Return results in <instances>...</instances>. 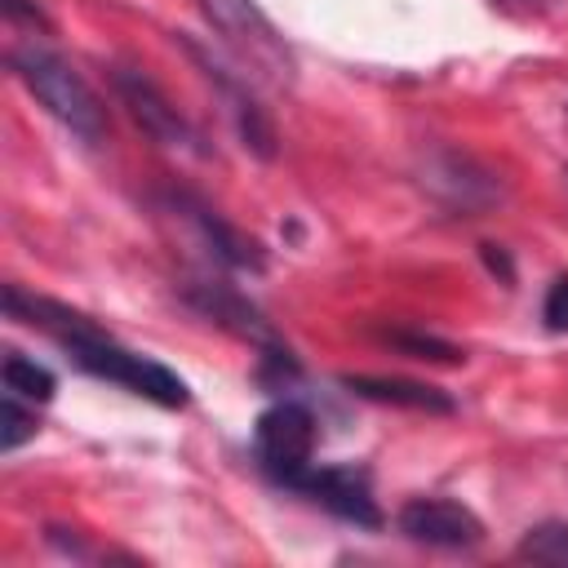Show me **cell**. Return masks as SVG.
<instances>
[{
  "mask_svg": "<svg viewBox=\"0 0 568 568\" xmlns=\"http://www.w3.org/2000/svg\"><path fill=\"white\" fill-rule=\"evenodd\" d=\"M4 315L9 320H22V324H31L40 333H49L67 351V359L75 368H84L89 377L115 382L129 395H142V399H151L160 408H186V399H191L186 382L173 368H164L151 355H138V351L120 346L106 328H98L89 315L71 311L67 302L36 297V293H22L18 284H4Z\"/></svg>",
  "mask_w": 568,
  "mask_h": 568,
  "instance_id": "1",
  "label": "cell"
},
{
  "mask_svg": "<svg viewBox=\"0 0 568 568\" xmlns=\"http://www.w3.org/2000/svg\"><path fill=\"white\" fill-rule=\"evenodd\" d=\"M9 67L27 84V93L62 129H71L80 142H102L106 138V106H102V98L89 89V80L62 53H53V49L31 40V44L9 49Z\"/></svg>",
  "mask_w": 568,
  "mask_h": 568,
  "instance_id": "2",
  "label": "cell"
},
{
  "mask_svg": "<svg viewBox=\"0 0 568 568\" xmlns=\"http://www.w3.org/2000/svg\"><path fill=\"white\" fill-rule=\"evenodd\" d=\"M204 22L217 31L226 53L240 62L244 75L266 80V84H293L297 80V58L280 27L253 4V0H195Z\"/></svg>",
  "mask_w": 568,
  "mask_h": 568,
  "instance_id": "3",
  "label": "cell"
},
{
  "mask_svg": "<svg viewBox=\"0 0 568 568\" xmlns=\"http://www.w3.org/2000/svg\"><path fill=\"white\" fill-rule=\"evenodd\" d=\"M315 439H320V426H315V413L302 399H275L253 422V457L284 488H293V479L315 466L311 462Z\"/></svg>",
  "mask_w": 568,
  "mask_h": 568,
  "instance_id": "4",
  "label": "cell"
},
{
  "mask_svg": "<svg viewBox=\"0 0 568 568\" xmlns=\"http://www.w3.org/2000/svg\"><path fill=\"white\" fill-rule=\"evenodd\" d=\"M173 40H178V49L204 71V80L222 93V102H226V111H231V120H235V133H240V142H244V151H253L257 160H275V124H271L266 106L257 102L248 75L235 71V67H226L222 58H213V49L195 44L186 31H178Z\"/></svg>",
  "mask_w": 568,
  "mask_h": 568,
  "instance_id": "5",
  "label": "cell"
},
{
  "mask_svg": "<svg viewBox=\"0 0 568 568\" xmlns=\"http://www.w3.org/2000/svg\"><path fill=\"white\" fill-rule=\"evenodd\" d=\"M293 493L311 497L315 506H324L328 515L355 524V528H382V510L373 497V479L364 466L355 462H337V466H311L293 479Z\"/></svg>",
  "mask_w": 568,
  "mask_h": 568,
  "instance_id": "6",
  "label": "cell"
},
{
  "mask_svg": "<svg viewBox=\"0 0 568 568\" xmlns=\"http://www.w3.org/2000/svg\"><path fill=\"white\" fill-rule=\"evenodd\" d=\"M395 524L408 541L430 546V550H470L484 541L479 515L462 501H448V497H413L399 506Z\"/></svg>",
  "mask_w": 568,
  "mask_h": 568,
  "instance_id": "7",
  "label": "cell"
},
{
  "mask_svg": "<svg viewBox=\"0 0 568 568\" xmlns=\"http://www.w3.org/2000/svg\"><path fill=\"white\" fill-rule=\"evenodd\" d=\"M111 84H115L120 102L129 106V115L138 120V129H142L151 142L195 151V142H200L195 129H191L186 115L160 93V84H155L151 75H142V71H133V67H115V71H111Z\"/></svg>",
  "mask_w": 568,
  "mask_h": 568,
  "instance_id": "8",
  "label": "cell"
},
{
  "mask_svg": "<svg viewBox=\"0 0 568 568\" xmlns=\"http://www.w3.org/2000/svg\"><path fill=\"white\" fill-rule=\"evenodd\" d=\"M182 297H186L200 315H209V320L226 324L231 333H240V337H248V342H257V346H275V342H280V337H275V328L266 324V315H262L253 302H244L231 284L195 280V284H186V288H182Z\"/></svg>",
  "mask_w": 568,
  "mask_h": 568,
  "instance_id": "9",
  "label": "cell"
},
{
  "mask_svg": "<svg viewBox=\"0 0 568 568\" xmlns=\"http://www.w3.org/2000/svg\"><path fill=\"white\" fill-rule=\"evenodd\" d=\"M342 386L359 399L373 404H395V408H413V413H453V395H444L439 386L426 382H408V377H373V373H342Z\"/></svg>",
  "mask_w": 568,
  "mask_h": 568,
  "instance_id": "10",
  "label": "cell"
},
{
  "mask_svg": "<svg viewBox=\"0 0 568 568\" xmlns=\"http://www.w3.org/2000/svg\"><path fill=\"white\" fill-rule=\"evenodd\" d=\"M191 217H195V226L204 231V240L213 244V253H217L226 266H235V271H262V266H266L262 244L248 240L244 231H235L231 222H222L209 204H191Z\"/></svg>",
  "mask_w": 568,
  "mask_h": 568,
  "instance_id": "11",
  "label": "cell"
},
{
  "mask_svg": "<svg viewBox=\"0 0 568 568\" xmlns=\"http://www.w3.org/2000/svg\"><path fill=\"white\" fill-rule=\"evenodd\" d=\"M0 377H4V390H13L18 399H31V404H49V399H53V390H58L53 373H49L44 364H36V359L18 355V351H13V355H4Z\"/></svg>",
  "mask_w": 568,
  "mask_h": 568,
  "instance_id": "12",
  "label": "cell"
},
{
  "mask_svg": "<svg viewBox=\"0 0 568 568\" xmlns=\"http://www.w3.org/2000/svg\"><path fill=\"white\" fill-rule=\"evenodd\" d=\"M382 342L404 351V355H413V359H435V364H462L466 359L462 346H453V342H444L435 333H417V328H382Z\"/></svg>",
  "mask_w": 568,
  "mask_h": 568,
  "instance_id": "13",
  "label": "cell"
},
{
  "mask_svg": "<svg viewBox=\"0 0 568 568\" xmlns=\"http://www.w3.org/2000/svg\"><path fill=\"white\" fill-rule=\"evenodd\" d=\"M519 559H532V564H568V524L564 519H546V524H532L519 546H515Z\"/></svg>",
  "mask_w": 568,
  "mask_h": 568,
  "instance_id": "14",
  "label": "cell"
},
{
  "mask_svg": "<svg viewBox=\"0 0 568 568\" xmlns=\"http://www.w3.org/2000/svg\"><path fill=\"white\" fill-rule=\"evenodd\" d=\"M36 430H40L36 413H27V408L18 404V395H13V390H4V399H0V448H4V453H13V448H22Z\"/></svg>",
  "mask_w": 568,
  "mask_h": 568,
  "instance_id": "15",
  "label": "cell"
},
{
  "mask_svg": "<svg viewBox=\"0 0 568 568\" xmlns=\"http://www.w3.org/2000/svg\"><path fill=\"white\" fill-rule=\"evenodd\" d=\"M541 320H546V328H550V333H568V275H559V280L546 288Z\"/></svg>",
  "mask_w": 568,
  "mask_h": 568,
  "instance_id": "16",
  "label": "cell"
},
{
  "mask_svg": "<svg viewBox=\"0 0 568 568\" xmlns=\"http://www.w3.org/2000/svg\"><path fill=\"white\" fill-rule=\"evenodd\" d=\"M4 13H9L13 22H31V27H49V18L40 13V4H31V0H4Z\"/></svg>",
  "mask_w": 568,
  "mask_h": 568,
  "instance_id": "17",
  "label": "cell"
},
{
  "mask_svg": "<svg viewBox=\"0 0 568 568\" xmlns=\"http://www.w3.org/2000/svg\"><path fill=\"white\" fill-rule=\"evenodd\" d=\"M479 253H484V262H488V271H493V275L501 271V280H506V284L515 280V266H510V257H506L497 244H479Z\"/></svg>",
  "mask_w": 568,
  "mask_h": 568,
  "instance_id": "18",
  "label": "cell"
}]
</instances>
